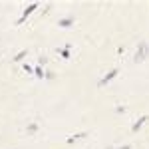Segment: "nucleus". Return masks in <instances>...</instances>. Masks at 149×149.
Listing matches in <instances>:
<instances>
[{
    "instance_id": "1",
    "label": "nucleus",
    "mask_w": 149,
    "mask_h": 149,
    "mask_svg": "<svg viewBox=\"0 0 149 149\" xmlns=\"http://www.w3.org/2000/svg\"><path fill=\"white\" fill-rule=\"evenodd\" d=\"M147 52H149V48L145 42H141V46H139V52L135 54V62H143L145 60V56H147Z\"/></svg>"
},
{
    "instance_id": "2",
    "label": "nucleus",
    "mask_w": 149,
    "mask_h": 149,
    "mask_svg": "<svg viewBox=\"0 0 149 149\" xmlns=\"http://www.w3.org/2000/svg\"><path fill=\"white\" fill-rule=\"evenodd\" d=\"M36 8H38V4H32V6H28V8H26V10H24L22 18H20V20H18V24H22V22H24V18H26V16H30V14H32V12H34Z\"/></svg>"
},
{
    "instance_id": "3",
    "label": "nucleus",
    "mask_w": 149,
    "mask_h": 149,
    "mask_svg": "<svg viewBox=\"0 0 149 149\" xmlns=\"http://www.w3.org/2000/svg\"><path fill=\"white\" fill-rule=\"evenodd\" d=\"M115 74H117V70H111V72H109V74H107V76H105V78H103V80L100 81V86H103V84H107L109 80H113V78H115Z\"/></svg>"
},
{
    "instance_id": "4",
    "label": "nucleus",
    "mask_w": 149,
    "mask_h": 149,
    "mask_svg": "<svg viewBox=\"0 0 149 149\" xmlns=\"http://www.w3.org/2000/svg\"><path fill=\"white\" fill-rule=\"evenodd\" d=\"M145 119H147V117H141V119H139V121H137V123H135V125H133V127H131V129H133V131H137L139 127L143 125V121H145Z\"/></svg>"
},
{
    "instance_id": "5",
    "label": "nucleus",
    "mask_w": 149,
    "mask_h": 149,
    "mask_svg": "<svg viewBox=\"0 0 149 149\" xmlns=\"http://www.w3.org/2000/svg\"><path fill=\"white\" fill-rule=\"evenodd\" d=\"M70 24H72V18H64V20H60V26H64V28H68Z\"/></svg>"
},
{
    "instance_id": "6",
    "label": "nucleus",
    "mask_w": 149,
    "mask_h": 149,
    "mask_svg": "<svg viewBox=\"0 0 149 149\" xmlns=\"http://www.w3.org/2000/svg\"><path fill=\"white\" fill-rule=\"evenodd\" d=\"M34 72H36V76H38V78H42V76H44V70H42V68H36Z\"/></svg>"
},
{
    "instance_id": "7",
    "label": "nucleus",
    "mask_w": 149,
    "mask_h": 149,
    "mask_svg": "<svg viewBox=\"0 0 149 149\" xmlns=\"http://www.w3.org/2000/svg\"><path fill=\"white\" fill-rule=\"evenodd\" d=\"M24 56H26V52H20V54L14 58V60H16V62H20V60H24Z\"/></svg>"
},
{
    "instance_id": "8",
    "label": "nucleus",
    "mask_w": 149,
    "mask_h": 149,
    "mask_svg": "<svg viewBox=\"0 0 149 149\" xmlns=\"http://www.w3.org/2000/svg\"><path fill=\"white\" fill-rule=\"evenodd\" d=\"M119 149H129V145H123V147H119Z\"/></svg>"
}]
</instances>
